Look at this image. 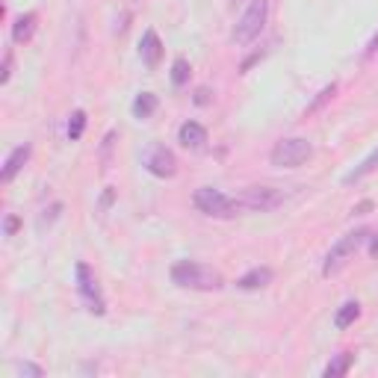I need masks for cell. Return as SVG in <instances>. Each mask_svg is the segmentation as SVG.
<instances>
[{"label": "cell", "mask_w": 378, "mask_h": 378, "mask_svg": "<svg viewBox=\"0 0 378 378\" xmlns=\"http://www.w3.org/2000/svg\"><path fill=\"white\" fill-rule=\"evenodd\" d=\"M172 284L180 290H195V293H219L225 286V275L213 266H204L199 260H177L172 266Z\"/></svg>", "instance_id": "1"}, {"label": "cell", "mask_w": 378, "mask_h": 378, "mask_svg": "<svg viewBox=\"0 0 378 378\" xmlns=\"http://www.w3.org/2000/svg\"><path fill=\"white\" fill-rule=\"evenodd\" d=\"M266 21H269V0H251V4L246 6V12L239 15V21L234 24L231 42L237 44V48H246V44H251L263 33Z\"/></svg>", "instance_id": "2"}, {"label": "cell", "mask_w": 378, "mask_h": 378, "mask_svg": "<svg viewBox=\"0 0 378 378\" xmlns=\"http://www.w3.org/2000/svg\"><path fill=\"white\" fill-rule=\"evenodd\" d=\"M364 243H370V231L367 228H360V231H352V234H346V237H340L334 246L328 248V254H325V263H322V275L325 278H334L337 272L352 260V257L358 254V248L364 246Z\"/></svg>", "instance_id": "3"}, {"label": "cell", "mask_w": 378, "mask_h": 378, "mask_svg": "<svg viewBox=\"0 0 378 378\" xmlns=\"http://www.w3.org/2000/svg\"><path fill=\"white\" fill-rule=\"evenodd\" d=\"M192 204H195L199 213H204L210 219H234V216H239V204H237L234 195H225L222 189H213V187L195 189Z\"/></svg>", "instance_id": "4"}, {"label": "cell", "mask_w": 378, "mask_h": 378, "mask_svg": "<svg viewBox=\"0 0 378 378\" xmlns=\"http://www.w3.org/2000/svg\"><path fill=\"white\" fill-rule=\"evenodd\" d=\"M310 157H313V145L308 139H301V136L281 139L269 151V163L275 165V169H298V165H305Z\"/></svg>", "instance_id": "5"}, {"label": "cell", "mask_w": 378, "mask_h": 378, "mask_svg": "<svg viewBox=\"0 0 378 378\" xmlns=\"http://www.w3.org/2000/svg\"><path fill=\"white\" fill-rule=\"evenodd\" d=\"M74 278H77V293L83 298V305L89 313H95V316H103L107 313V298H103V290H101V284L95 278V272L89 263H77L74 266Z\"/></svg>", "instance_id": "6"}, {"label": "cell", "mask_w": 378, "mask_h": 378, "mask_svg": "<svg viewBox=\"0 0 378 378\" xmlns=\"http://www.w3.org/2000/svg\"><path fill=\"white\" fill-rule=\"evenodd\" d=\"M239 210H248V213H272L284 204V192L275 187H246L239 195H234Z\"/></svg>", "instance_id": "7"}, {"label": "cell", "mask_w": 378, "mask_h": 378, "mask_svg": "<svg viewBox=\"0 0 378 378\" xmlns=\"http://www.w3.org/2000/svg\"><path fill=\"white\" fill-rule=\"evenodd\" d=\"M142 165H145V172H151L160 180H169L177 175V157H175V151L165 145H151L142 154Z\"/></svg>", "instance_id": "8"}, {"label": "cell", "mask_w": 378, "mask_h": 378, "mask_svg": "<svg viewBox=\"0 0 378 378\" xmlns=\"http://www.w3.org/2000/svg\"><path fill=\"white\" fill-rule=\"evenodd\" d=\"M30 154H33V145H30V142H24V145H18V148H12L9 154H6V160H4V169H0V180H4V184H12L15 175H18L24 165H27Z\"/></svg>", "instance_id": "9"}, {"label": "cell", "mask_w": 378, "mask_h": 378, "mask_svg": "<svg viewBox=\"0 0 378 378\" xmlns=\"http://www.w3.org/2000/svg\"><path fill=\"white\" fill-rule=\"evenodd\" d=\"M163 42L157 36V30H145L142 39H139V59H142V65L148 68H157L160 65V59H163Z\"/></svg>", "instance_id": "10"}, {"label": "cell", "mask_w": 378, "mask_h": 378, "mask_svg": "<svg viewBox=\"0 0 378 378\" xmlns=\"http://www.w3.org/2000/svg\"><path fill=\"white\" fill-rule=\"evenodd\" d=\"M272 281H275V272H272V266H254V269L246 272V275L237 278V290H246V293L263 290V286H269Z\"/></svg>", "instance_id": "11"}, {"label": "cell", "mask_w": 378, "mask_h": 378, "mask_svg": "<svg viewBox=\"0 0 378 378\" xmlns=\"http://www.w3.org/2000/svg\"><path fill=\"white\" fill-rule=\"evenodd\" d=\"M177 142L184 148H189V151H199L207 142V127L199 125V122H184L180 130H177Z\"/></svg>", "instance_id": "12"}, {"label": "cell", "mask_w": 378, "mask_h": 378, "mask_svg": "<svg viewBox=\"0 0 378 378\" xmlns=\"http://www.w3.org/2000/svg\"><path fill=\"white\" fill-rule=\"evenodd\" d=\"M36 27H39V15H36V12L18 15V18H15V24H12V42H15V44H27L30 39H33Z\"/></svg>", "instance_id": "13"}, {"label": "cell", "mask_w": 378, "mask_h": 378, "mask_svg": "<svg viewBox=\"0 0 378 378\" xmlns=\"http://www.w3.org/2000/svg\"><path fill=\"white\" fill-rule=\"evenodd\" d=\"M372 172H378V148H375V151H370V157H364V160H360V163L355 165V169H352L349 175H343V184H346V187H352V184H360V180H364V177H370Z\"/></svg>", "instance_id": "14"}, {"label": "cell", "mask_w": 378, "mask_h": 378, "mask_svg": "<svg viewBox=\"0 0 378 378\" xmlns=\"http://www.w3.org/2000/svg\"><path fill=\"white\" fill-rule=\"evenodd\" d=\"M157 107H160V98L154 95V92H139L133 98V118H139V122H145V118H151L157 113Z\"/></svg>", "instance_id": "15"}, {"label": "cell", "mask_w": 378, "mask_h": 378, "mask_svg": "<svg viewBox=\"0 0 378 378\" xmlns=\"http://www.w3.org/2000/svg\"><path fill=\"white\" fill-rule=\"evenodd\" d=\"M352 364H355V355L352 352H340V355H334L328 360V367L322 370V375L325 378H343L346 372L352 370Z\"/></svg>", "instance_id": "16"}, {"label": "cell", "mask_w": 378, "mask_h": 378, "mask_svg": "<svg viewBox=\"0 0 378 378\" xmlns=\"http://www.w3.org/2000/svg\"><path fill=\"white\" fill-rule=\"evenodd\" d=\"M358 316H360V305H358V301H346V305H340V310L334 313V328L346 331L349 325H355Z\"/></svg>", "instance_id": "17"}, {"label": "cell", "mask_w": 378, "mask_h": 378, "mask_svg": "<svg viewBox=\"0 0 378 378\" xmlns=\"http://www.w3.org/2000/svg\"><path fill=\"white\" fill-rule=\"evenodd\" d=\"M337 95V83H328V86H322L320 89V92H316V98L308 103V107H305V115H313V113H320L322 107H325V103L331 101V98H334Z\"/></svg>", "instance_id": "18"}, {"label": "cell", "mask_w": 378, "mask_h": 378, "mask_svg": "<svg viewBox=\"0 0 378 378\" xmlns=\"http://www.w3.org/2000/svg\"><path fill=\"white\" fill-rule=\"evenodd\" d=\"M189 74H192V65H189V59L187 56H177L175 63H172V86H187L189 83Z\"/></svg>", "instance_id": "19"}, {"label": "cell", "mask_w": 378, "mask_h": 378, "mask_svg": "<svg viewBox=\"0 0 378 378\" xmlns=\"http://www.w3.org/2000/svg\"><path fill=\"white\" fill-rule=\"evenodd\" d=\"M83 130H86V110H74L68 118V139L71 142L83 139Z\"/></svg>", "instance_id": "20"}, {"label": "cell", "mask_w": 378, "mask_h": 378, "mask_svg": "<svg viewBox=\"0 0 378 378\" xmlns=\"http://www.w3.org/2000/svg\"><path fill=\"white\" fill-rule=\"evenodd\" d=\"M59 213H63V201H53L51 210H42V216H39V222H36V228H39V231L51 228V225L59 219Z\"/></svg>", "instance_id": "21"}, {"label": "cell", "mask_w": 378, "mask_h": 378, "mask_svg": "<svg viewBox=\"0 0 378 378\" xmlns=\"http://www.w3.org/2000/svg\"><path fill=\"white\" fill-rule=\"evenodd\" d=\"M115 130H110L107 136H103V145H101V163L103 165H110V154H113V145H115Z\"/></svg>", "instance_id": "22"}, {"label": "cell", "mask_w": 378, "mask_h": 378, "mask_svg": "<svg viewBox=\"0 0 378 378\" xmlns=\"http://www.w3.org/2000/svg\"><path fill=\"white\" fill-rule=\"evenodd\" d=\"M12 63H15V56H12V51H6V53H4V68H0V86L9 83V77H12Z\"/></svg>", "instance_id": "23"}, {"label": "cell", "mask_w": 378, "mask_h": 378, "mask_svg": "<svg viewBox=\"0 0 378 378\" xmlns=\"http://www.w3.org/2000/svg\"><path fill=\"white\" fill-rule=\"evenodd\" d=\"M18 228H21V219L15 216V213H9L4 219V237H15V234H18Z\"/></svg>", "instance_id": "24"}, {"label": "cell", "mask_w": 378, "mask_h": 378, "mask_svg": "<svg viewBox=\"0 0 378 378\" xmlns=\"http://www.w3.org/2000/svg\"><path fill=\"white\" fill-rule=\"evenodd\" d=\"M18 372H21V375H27V378H42V375H44V370H42L39 364H30V360L18 364Z\"/></svg>", "instance_id": "25"}, {"label": "cell", "mask_w": 378, "mask_h": 378, "mask_svg": "<svg viewBox=\"0 0 378 378\" xmlns=\"http://www.w3.org/2000/svg\"><path fill=\"white\" fill-rule=\"evenodd\" d=\"M213 101V92H210L207 86H201V89H195V103H199V107H207V103Z\"/></svg>", "instance_id": "26"}, {"label": "cell", "mask_w": 378, "mask_h": 378, "mask_svg": "<svg viewBox=\"0 0 378 378\" xmlns=\"http://www.w3.org/2000/svg\"><path fill=\"white\" fill-rule=\"evenodd\" d=\"M372 207H375V204H372V201L367 199V201H360V204H355V207H352V213H355V216H367V213H370V210H372Z\"/></svg>", "instance_id": "27"}, {"label": "cell", "mask_w": 378, "mask_h": 378, "mask_svg": "<svg viewBox=\"0 0 378 378\" xmlns=\"http://www.w3.org/2000/svg\"><path fill=\"white\" fill-rule=\"evenodd\" d=\"M113 195H115V192H113V187H107V192H103V199H101V207H103V210H107V207L113 204Z\"/></svg>", "instance_id": "28"}, {"label": "cell", "mask_w": 378, "mask_h": 378, "mask_svg": "<svg viewBox=\"0 0 378 378\" xmlns=\"http://www.w3.org/2000/svg\"><path fill=\"white\" fill-rule=\"evenodd\" d=\"M370 254L378 257V234H370Z\"/></svg>", "instance_id": "29"}, {"label": "cell", "mask_w": 378, "mask_h": 378, "mask_svg": "<svg viewBox=\"0 0 378 378\" xmlns=\"http://www.w3.org/2000/svg\"><path fill=\"white\" fill-rule=\"evenodd\" d=\"M375 51H378V36H375V39H372V42H370V48H367V53H364V56H367V59H370V56H372V53H375Z\"/></svg>", "instance_id": "30"}]
</instances>
